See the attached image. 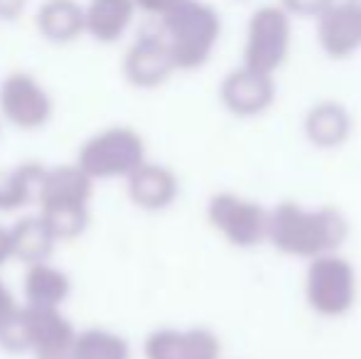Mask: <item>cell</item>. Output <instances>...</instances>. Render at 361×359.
Masks as SVG:
<instances>
[{"label": "cell", "mask_w": 361, "mask_h": 359, "mask_svg": "<svg viewBox=\"0 0 361 359\" xmlns=\"http://www.w3.org/2000/svg\"><path fill=\"white\" fill-rule=\"evenodd\" d=\"M8 229L10 244H13V259L23 261L25 266L42 264V261L52 259L57 239L52 236V231L47 229V224H44L39 214L23 217Z\"/></svg>", "instance_id": "d6986e66"}, {"label": "cell", "mask_w": 361, "mask_h": 359, "mask_svg": "<svg viewBox=\"0 0 361 359\" xmlns=\"http://www.w3.org/2000/svg\"><path fill=\"white\" fill-rule=\"evenodd\" d=\"M0 116L18 130H42L54 116V101L30 72H10L0 82Z\"/></svg>", "instance_id": "ba28073f"}, {"label": "cell", "mask_w": 361, "mask_h": 359, "mask_svg": "<svg viewBox=\"0 0 361 359\" xmlns=\"http://www.w3.org/2000/svg\"><path fill=\"white\" fill-rule=\"evenodd\" d=\"M305 293L312 310L319 315H344L357 298V276L352 264L334 254L314 256L305 278Z\"/></svg>", "instance_id": "52a82bcc"}, {"label": "cell", "mask_w": 361, "mask_h": 359, "mask_svg": "<svg viewBox=\"0 0 361 359\" xmlns=\"http://www.w3.org/2000/svg\"><path fill=\"white\" fill-rule=\"evenodd\" d=\"M20 310V303L15 298V293L5 286V281L0 278V327H5L15 317V312Z\"/></svg>", "instance_id": "603a6c76"}, {"label": "cell", "mask_w": 361, "mask_h": 359, "mask_svg": "<svg viewBox=\"0 0 361 359\" xmlns=\"http://www.w3.org/2000/svg\"><path fill=\"white\" fill-rule=\"evenodd\" d=\"M133 3L138 13H145V15H150V18H162L177 0H133Z\"/></svg>", "instance_id": "cb8c5ba5"}, {"label": "cell", "mask_w": 361, "mask_h": 359, "mask_svg": "<svg viewBox=\"0 0 361 359\" xmlns=\"http://www.w3.org/2000/svg\"><path fill=\"white\" fill-rule=\"evenodd\" d=\"M0 128H3V123H0Z\"/></svg>", "instance_id": "4316f807"}, {"label": "cell", "mask_w": 361, "mask_h": 359, "mask_svg": "<svg viewBox=\"0 0 361 359\" xmlns=\"http://www.w3.org/2000/svg\"><path fill=\"white\" fill-rule=\"evenodd\" d=\"M13 259V244H10V229L0 224V269Z\"/></svg>", "instance_id": "484cf974"}, {"label": "cell", "mask_w": 361, "mask_h": 359, "mask_svg": "<svg viewBox=\"0 0 361 359\" xmlns=\"http://www.w3.org/2000/svg\"><path fill=\"white\" fill-rule=\"evenodd\" d=\"M207 217L212 226L233 246L246 249V246H258L263 239H268L271 214L258 202L243 200L231 192H219L212 197Z\"/></svg>", "instance_id": "9c48e42d"}, {"label": "cell", "mask_w": 361, "mask_h": 359, "mask_svg": "<svg viewBox=\"0 0 361 359\" xmlns=\"http://www.w3.org/2000/svg\"><path fill=\"white\" fill-rule=\"evenodd\" d=\"M69 359H130V345L109 327H86L76 332Z\"/></svg>", "instance_id": "44dd1931"}, {"label": "cell", "mask_w": 361, "mask_h": 359, "mask_svg": "<svg viewBox=\"0 0 361 359\" xmlns=\"http://www.w3.org/2000/svg\"><path fill=\"white\" fill-rule=\"evenodd\" d=\"M126 190L138 209L162 212L180 195V180L170 168L145 160L126 178Z\"/></svg>", "instance_id": "5bb4252c"}, {"label": "cell", "mask_w": 361, "mask_h": 359, "mask_svg": "<svg viewBox=\"0 0 361 359\" xmlns=\"http://www.w3.org/2000/svg\"><path fill=\"white\" fill-rule=\"evenodd\" d=\"M145 140L130 126H109L79 145L74 163L91 180H126L145 163Z\"/></svg>", "instance_id": "5b68a950"}, {"label": "cell", "mask_w": 361, "mask_h": 359, "mask_svg": "<svg viewBox=\"0 0 361 359\" xmlns=\"http://www.w3.org/2000/svg\"><path fill=\"white\" fill-rule=\"evenodd\" d=\"M317 42L332 59H349L361 49V3L334 0L317 18Z\"/></svg>", "instance_id": "8fae6325"}, {"label": "cell", "mask_w": 361, "mask_h": 359, "mask_svg": "<svg viewBox=\"0 0 361 359\" xmlns=\"http://www.w3.org/2000/svg\"><path fill=\"white\" fill-rule=\"evenodd\" d=\"M30 0H0V20L5 23H15L18 18H23V13L27 10Z\"/></svg>", "instance_id": "d4e9b609"}, {"label": "cell", "mask_w": 361, "mask_h": 359, "mask_svg": "<svg viewBox=\"0 0 361 359\" xmlns=\"http://www.w3.org/2000/svg\"><path fill=\"white\" fill-rule=\"evenodd\" d=\"M23 296L30 308H62L72 296V278L49 261L25 266Z\"/></svg>", "instance_id": "e0dca14e"}, {"label": "cell", "mask_w": 361, "mask_h": 359, "mask_svg": "<svg viewBox=\"0 0 361 359\" xmlns=\"http://www.w3.org/2000/svg\"><path fill=\"white\" fill-rule=\"evenodd\" d=\"M123 79L135 89H157L177 72L172 62L170 47L160 30L155 32H140L133 42L128 44L121 62Z\"/></svg>", "instance_id": "30bf717a"}, {"label": "cell", "mask_w": 361, "mask_h": 359, "mask_svg": "<svg viewBox=\"0 0 361 359\" xmlns=\"http://www.w3.org/2000/svg\"><path fill=\"white\" fill-rule=\"evenodd\" d=\"M157 20L177 72H195L209 62L221 37V15L214 5L204 0H177Z\"/></svg>", "instance_id": "3957f363"}, {"label": "cell", "mask_w": 361, "mask_h": 359, "mask_svg": "<svg viewBox=\"0 0 361 359\" xmlns=\"http://www.w3.org/2000/svg\"><path fill=\"white\" fill-rule=\"evenodd\" d=\"M293 42V18L278 5L253 10L246 25L243 67L263 74H276L286 64Z\"/></svg>", "instance_id": "8992f818"}, {"label": "cell", "mask_w": 361, "mask_h": 359, "mask_svg": "<svg viewBox=\"0 0 361 359\" xmlns=\"http://www.w3.org/2000/svg\"><path fill=\"white\" fill-rule=\"evenodd\" d=\"M135 15L133 0H89L84 5L86 35L101 44H116L126 37Z\"/></svg>", "instance_id": "9a60e30c"}, {"label": "cell", "mask_w": 361, "mask_h": 359, "mask_svg": "<svg viewBox=\"0 0 361 359\" xmlns=\"http://www.w3.org/2000/svg\"><path fill=\"white\" fill-rule=\"evenodd\" d=\"M39 37L52 44H72L86 35L84 5L79 0H44L35 13Z\"/></svg>", "instance_id": "2e32d148"}, {"label": "cell", "mask_w": 361, "mask_h": 359, "mask_svg": "<svg viewBox=\"0 0 361 359\" xmlns=\"http://www.w3.org/2000/svg\"><path fill=\"white\" fill-rule=\"evenodd\" d=\"M334 0H281V8L290 18H314L317 20Z\"/></svg>", "instance_id": "7402d4cb"}, {"label": "cell", "mask_w": 361, "mask_h": 359, "mask_svg": "<svg viewBox=\"0 0 361 359\" xmlns=\"http://www.w3.org/2000/svg\"><path fill=\"white\" fill-rule=\"evenodd\" d=\"M76 330L62 308L20 305L15 317L0 327V350L10 355L32 352L35 359H67Z\"/></svg>", "instance_id": "277c9868"}, {"label": "cell", "mask_w": 361, "mask_h": 359, "mask_svg": "<svg viewBox=\"0 0 361 359\" xmlns=\"http://www.w3.org/2000/svg\"><path fill=\"white\" fill-rule=\"evenodd\" d=\"M221 104L226 111L236 116H258L273 104L276 99V84L271 74L256 72V69L238 67L226 74L219 89Z\"/></svg>", "instance_id": "4fadbf2b"}, {"label": "cell", "mask_w": 361, "mask_h": 359, "mask_svg": "<svg viewBox=\"0 0 361 359\" xmlns=\"http://www.w3.org/2000/svg\"><path fill=\"white\" fill-rule=\"evenodd\" d=\"M349 234V224L334 207L322 209H302L295 202H283L271 212L268 239L278 251L300 259L332 254Z\"/></svg>", "instance_id": "6da1fadb"}, {"label": "cell", "mask_w": 361, "mask_h": 359, "mask_svg": "<svg viewBox=\"0 0 361 359\" xmlns=\"http://www.w3.org/2000/svg\"><path fill=\"white\" fill-rule=\"evenodd\" d=\"M357 3H361V0H357Z\"/></svg>", "instance_id": "83f0119b"}, {"label": "cell", "mask_w": 361, "mask_h": 359, "mask_svg": "<svg viewBox=\"0 0 361 359\" xmlns=\"http://www.w3.org/2000/svg\"><path fill=\"white\" fill-rule=\"evenodd\" d=\"M143 355L145 359H219L221 345L214 332L204 327H192V330L160 327L145 337Z\"/></svg>", "instance_id": "7c38bea8"}, {"label": "cell", "mask_w": 361, "mask_h": 359, "mask_svg": "<svg viewBox=\"0 0 361 359\" xmlns=\"http://www.w3.org/2000/svg\"><path fill=\"white\" fill-rule=\"evenodd\" d=\"M349 128H352V118L337 101H322L305 118V133L319 148H337L349 135Z\"/></svg>", "instance_id": "ffe728a7"}, {"label": "cell", "mask_w": 361, "mask_h": 359, "mask_svg": "<svg viewBox=\"0 0 361 359\" xmlns=\"http://www.w3.org/2000/svg\"><path fill=\"white\" fill-rule=\"evenodd\" d=\"M42 178L44 165L32 163V160L0 170V214H10V212L37 205Z\"/></svg>", "instance_id": "ac0fdd59"}, {"label": "cell", "mask_w": 361, "mask_h": 359, "mask_svg": "<svg viewBox=\"0 0 361 359\" xmlns=\"http://www.w3.org/2000/svg\"><path fill=\"white\" fill-rule=\"evenodd\" d=\"M67 359H69V357H67Z\"/></svg>", "instance_id": "f1b7e54d"}, {"label": "cell", "mask_w": 361, "mask_h": 359, "mask_svg": "<svg viewBox=\"0 0 361 359\" xmlns=\"http://www.w3.org/2000/svg\"><path fill=\"white\" fill-rule=\"evenodd\" d=\"M94 180L76 163L44 168L42 190L37 197L39 217L57 241H74L91 221Z\"/></svg>", "instance_id": "7a4b0ae2"}]
</instances>
